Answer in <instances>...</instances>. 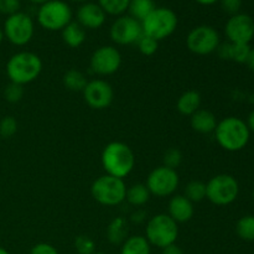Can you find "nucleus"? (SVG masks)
<instances>
[{
	"instance_id": "nucleus-35",
	"label": "nucleus",
	"mask_w": 254,
	"mask_h": 254,
	"mask_svg": "<svg viewBox=\"0 0 254 254\" xmlns=\"http://www.w3.org/2000/svg\"><path fill=\"white\" fill-rule=\"evenodd\" d=\"M21 7V0H0V14L6 15H14L20 11Z\"/></svg>"
},
{
	"instance_id": "nucleus-23",
	"label": "nucleus",
	"mask_w": 254,
	"mask_h": 254,
	"mask_svg": "<svg viewBox=\"0 0 254 254\" xmlns=\"http://www.w3.org/2000/svg\"><path fill=\"white\" fill-rule=\"evenodd\" d=\"M150 196L151 193L145 184H134L127 188L126 201L134 207H140L150 200Z\"/></svg>"
},
{
	"instance_id": "nucleus-16",
	"label": "nucleus",
	"mask_w": 254,
	"mask_h": 254,
	"mask_svg": "<svg viewBox=\"0 0 254 254\" xmlns=\"http://www.w3.org/2000/svg\"><path fill=\"white\" fill-rule=\"evenodd\" d=\"M76 21L86 30H96L104 25L107 14L97 2L87 1L78 7Z\"/></svg>"
},
{
	"instance_id": "nucleus-3",
	"label": "nucleus",
	"mask_w": 254,
	"mask_h": 254,
	"mask_svg": "<svg viewBox=\"0 0 254 254\" xmlns=\"http://www.w3.org/2000/svg\"><path fill=\"white\" fill-rule=\"evenodd\" d=\"M42 71V61L40 56L30 51H20L14 54L6 62V74L10 82L29 84L39 78Z\"/></svg>"
},
{
	"instance_id": "nucleus-47",
	"label": "nucleus",
	"mask_w": 254,
	"mask_h": 254,
	"mask_svg": "<svg viewBox=\"0 0 254 254\" xmlns=\"http://www.w3.org/2000/svg\"><path fill=\"white\" fill-rule=\"evenodd\" d=\"M94 254H106V253H104V252H97V251H96V253H94Z\"/></svg>"
},
{
	"instance_id": "nucleus-27",
	"label": "nucleus",
	"mask_w": 254,
	"mask_h": 254,
	"mask_svg": "<svg viewBox=\"0 0 254 254\" xmlns=\"http://www.w3.org/2000/svg\"><path fill=\"white\" fill-rule=\"evenodd\" d=\"M236 233L238 237L247 242L254 241V216L246 215L236 223Z\"/></svg>"
},
{
	"instance_id": "nucleus-28",
	"label": "nucleus",
	"mask_w": 254,
	"mask_h": 254,
	"mask_svg": "<svg viewBox=\"0 0 254 254\" xmlns=\"http://www.w3.org/2000/svg\"><path fill=\"white\" fill-rule=\"evenodd\" d=\"M129 2L130 0H97V4L104 10L107 15L117 17L128 11Z\"/></svg>"
},
{
	"instance_id": "nucleus-18",
	"label": "nucleus",
	"mask_w": 254,
	"mask_h": 254,
	"mask_svg": "<svg viewBox=\"0 0 254 254\" xmlns=\"http://www.w3.org/2000/svg\"><path fill=\"white\" fill-rule=\"evenodd\" d=\"M252 47L248 44H235V42H223L217 49L218 56L226 61H233L237 64H247Z\"/></svg>"
},
{
	"instance_id": "nucleus-6",
	"label": "nucleus",
	"mask_w": 254,
	"mask_h": 254,
	"mask_svg": "<svg viewBox=\"0 0 254 254\" xmlns=\"http://www.w3.org/2000/svg\"><path fill=\"white\" fill-rule=\"evenodd\" d=\"M91 193L92 197L99 205L113 207L126 201L127 185L123 179L114 178L106 174L93 181L91 186Z\"/></svg>"
},
{
	"instance_id": "nucleus-40",
	"label": "nucleus",
	"mask_w": 254,
	"mask_h": 254,
	"mask_svg": "<svg viewBox=\"0 0 254 254\" xmlns=\"http://www.w3.org/2000/svg\"><path fill=\"white\" fill-rule=\"evenodd\" d=\"M246 123H247V127H248V129H250L251 133H254V109L250 113V116H248L247 122H246Z\"/></svg>"
},
{
	"instance_id": "nucleus-5",
	"label": "nucleus",
	"mask_w": 254,
	"mask_h": 254,
	"mask_svg": "<svg viewBox=\"0 0 254 254\" xmlns=\"http://www.w3.org/2000/svg\"><path fill=\"white\" fill-rule=\"evenodd\" d=\"M179 237V225L168 215L159 213L148 221L145 227V238L150 246L164 250L174 245Z\"/></svg>"
},
{
	"instance_id": "nucleus-7",
	"label": "nucleus",
	"mask_w": 254,
	"mask_h": 254,
	"mask_svg": "<svg viewBox=\"0 0 254 254\" xmlns=\"http://www.w3.org/2000/svg\"><path fill=\"white\" fill-rule=\"evenodd\" d=\"M72 9L64 0H50L40 5L37 22L47 31H62L72 21Z\"/></svg>"
},
{
	"instance_id": "nucleus-22",
	"label": "nucleus",
	"mask_w": 254,
	"mask_h": 254,
	"mask_svg": "<svg viewBox=\"0 0 254 254\" xmlns=\"http://www.w3.org/2000/svg\"><path fill=\"white\" fill-rule=\"evenodd\" d=\"M128 223L123 217H116L107 227V240L112 245H123L128 238Z\"/></svg>"
},
{
	"instance_id": "nucleus-41",
	"label": "nucleus",
	"mask_w": 254,
	"mask_h": 254,
	"mask_svg": "<svg viewBox=\"0 0 254 254\" xmlns=\"http://www.w3.org/2000/svg\"><path fill=\"white\" fill-rule=\"evenodd\" d=\"M247 64L248 67H250L251 71L254 72V47H252V50H251L250 57H248L247 60Z\"/></svg>"
},
{
	"instance_id": "nucleus-31",
	"label": "nucleus",
	"mask_w": 254,
	"mask_h": 254,
	"mask_svg": "<svg viewBox=\"0 0 254 254\" xmlns=\"http://www.w3.org/2000/svg\"><path fill=\"white\" fill-rule=\"evenodd\" d=\"M24 86L10 82L4 88V98L9 103H19L24 97Z\"/></svg>"
},
{
	"instance_id": "nucleus-25",
	"label": "nucleus",
	"mask_w": 254,
	"mask_h": 254,
	"mask_svg": "<svg viewBox=\"0 0 254 254\" xmlns=\"http://www.w3.org/2000/svg\"><path fill=\"white\" fill-rule=\"evenodd\" d=\"M62 82H64V86L71 92H83L87 83H88L87 77L84 76V73H82L81 71L74 68L68 69V71L64 74Z\"/></svg>"
},
{
	"instance_id": "nucleus-30",
	"label": "nucleus",
	"mask_w": 254,
	"mask_h": 254,
	"mask_svg": "<svg viewBox=\"0 0 254 254\" xmlns=\"http://www.w3.org/2000/svg\"><path fill=\"white\" fill-rule=\"evenodd\" d=\"M136 47H138L140 54L144 55V56H153L158 51L159 41H156L153 37L146 36V35L143 34V36L136 42Z\"/></svg>"
},
{
	"instance_id": "nucleus-8",
	"label": "nucleus",
	"mask_w": 254,
	"mask_h": 254,
	"mask_svg": "<svg viewBox=\"0 0 254 254\" xmlns=\"http://www.w3.org/2000/svg\"><path fill=\"white\" fill-rule=\"evenodd\" d=\"M240 195V184L230 174H218L206 184V198L216 206H227Z\"/></svg>"
},
{
	"instance_id": "nucleus-1",
	"label": "nucleus",
	"mask_w": 254,
	"mask_h": 254,
	"mask_svg": "<svg viewBox=\"0 0 254 254\" xmlns=\"http://www.w3.org/2000/svg\"><path fill=\"white\" fill-rule=\"evenodd\" d=\"M101 160L107 175L123 180L133 171L135 165L133 150L123 141H112L107 144L102 151Z\"/></svg>"
},
{
	"instance_id": "nucleus-38",
	"label": "nucleus",
	"mask_w": 254,
	"mask_h": 254,
	"mask_svg": "<svg viewBox=\"0 0 254 254\" xmlns=\"http://www.w3.org/2000/svg\"><path fill=\"white\" fill-rule=\"evenodd\" d=\"M161 254H185V253H184V251L181 250L176 243H174V245L168 246V247L164 248L163 253Z\"/></svg>"
},
{
	"instance_id": "nucleus-13",
	"label": "nucleus",
	"mask_w": 254,
	"mask_h": 254,
	"mask_svg": "<svg viewBox=\"0 0 254 254\" xmlns=\"http://www.w3.org/2000/svg\"><path fill=\"white\" fill-rule=\"evenodd\" d=\"M122 64V55L114 46H101L92 54L89 67L93 73L98 76H111L114 74Z\"/></svg>"
},
{
	"instance_id": "nucleus-20",
	"label": "nucleus",
	"mask_w": 254,
	"mask_h": 254,
	"mask_svg": "<svg viewBox=\"0 0 254 254\" xmlns=\"http://www.w3.org/2000/svg\"><path fill=\"white\" fill-rule=\"evenodd\" d=\"M201 107V94L195 89L186 91L179 97L176 102V109L183 116L191 117Z\"/></svg>"
},
{
	"instance_id": "nucleus-44",
	"label": "nucleus",
	"mask_w": 254,
	"mask_h": 254,
	"mask_svg": "<svg viewBox=\"0 0 254 254\" xmlns=\"http://www.w3.org/2000/svg\"><path fill=\"white\" fill-rule=\"evenodd\" d=\"M5 37H4V32H2V29L1 27H0V45H1V42H2V40H4Z\"/></svg>"
},
{
	"instance_id": "nucleus-14",
	"label": "nucleus",
	"mask_w": 254,
	"mask_h": 254,
	"mask_svg": "<svg viewBox=\"0 0 254 254\" xmlns=\"http://www.w3.org/2000/svg\"><path fill=\"white\" fill-rule=\"evenodd\" d=\"M226 37L235 44H251L254 37V20L248 14L232 15L225 25Z\"/></svg>"
},
{
	"instance_id": "nucleus-46",
	"label": "nucleus",
	"mask_w": 254,
	"mask_h": 254,
	"mask_svg": "<svg viewBox=\"0 0 254 254\" xmlns=\"http://www.w3.org/2000/svg\"><path fill=\"white\" fill-rule=\"evenodd\" d=\"M69 1H73V2H82V4H83V2H87V1H88V0H69Z\"/></svg>"
},
{
	"instance_id": "nucleus-11",
	"label": "nucleus",
	"mask_w": 254,
	"mask_h": 254,
	"mask_svg": "<svg viewBox=\"0 0 254 254\" xmlns=\"http://www.w3.org/2000/svg\"><path fill=\"white\" fill-rule=\"evenodd\" d=\"M179 184H180V178L178 171L161 165L149 174L145 185L151 195L156 197H168L175 193Z\"/></svg>"
},
{
	"instance_id": "nucleus-34",
	"label": "nucleus",
	"mask_w": 254,
	"mask_h": 254,
	"mask_svg": "<svg viewBox=\"0 0 254 254\" xmlns=\"http://www.w3.org/2000/svg\"><path fill=\"white\" fill-rule=\"evenodd\" d=\"M17 131V122L14 117L6 116L0 121V136L9 139L14 136Z\"/></svg>"
},
{
	"instance_id": "nucleus-36",
	"label": "nucleus",
	"mask_w": 254,
	"mask_h": 254,
	"mask_svg": "<svg viewBox=\"0 0 254 254\" xmlns=\"http://www.w3.org/2000/svg\"><path fill=\"white\" fill-rule=\"evenodd\" d=\"M220 2L223 11L230 14L231 16L238 14L242 7V0H220Z\"/></svg>"
},
{
	"instance_id": "nucleus-10",
	"label": "nucleus",
	"mask_w": 254,
	"mask_h": 254,
	"mask_svg": "<svg viewBox=\"0 0 254 254\" xmlns=\"http://www.w3.org/2000/svg\"><path fill=\"white\" fill-rule=\"evenodd\" d=\"M221 37L217 30L210 25H200L191 30L186 37V46L192 54L206 56L217 51Z\"/></svg>"
},
{
	"instance_id": "nucleus-29",
	"label": "nucleus",
	"mask_w": 254,
	"mask_h": 254,
	"mask_svg": "<svg viewBox=\"0 0 254 254\" xmlns=\"http://www.w3.org/2000/svg\"><path fill=\"white\" fill-rule=\"evenodd\" d=\"M185 196L191 202H201L206 198V184L200 180H192L185 186Z\"/></svg>"
},
{
	"instance_id": "nucleus-2",
	"label": "nucleus",
	"mask_w": 254,
	"mask_h": 254,
	"mask_svg": "<svg viewBox=\"0 0 254 254\" xmlns=\"http://www.w3.org/2000/svg\"><path fill=\"white\" fill-rule=\"evenodd\" d=\"M213 133L218 145L231 153L245 149L251 139V131L247 123L238 117L223 118L218 122Z\"/></svg>"
},
{
	"instance_id": "nucleus-24",
	"label": "nucleus",
	"mask_w": 254,
	"mask_h": 254,
	"mask_svg": "<svg viewBox=\"0 0 254 254\" xmlns=\"http://www.w3.org/2000/svg\"><path fill=\"white\" fill-rule=\"evenodd\" d=\"M121 254H150V243L143 236H131L122 245Z\"/></svg>"
},
{
	"instance_id": "nucleus-21",
	"label": "nucleus",
	"mask_w": 254,
	"mask_h": 254,
	"mask_svg": "<svg viewBox=\"0 0 254 254\" xmlns=\"http://www.w3.org/2000/svg\"><path fill=\"white\" fill-rule=\"evenodd\" d=\"M86 29H83L77 21H71L62 30V40L71 49L82 46L86 41Z\"/></svg>"
},
{
	"instance_id": "nucleus-39",
	"label": "nucleus",
	"mask_w": 254,
	"mask_h": 254,
	"mask_svg": "<svg viewBox=\"0 0 254 254\" xmlns=\"http://www.w3.org/2000/svg\"><path fill=\"white\" fill-rule=\"evenodd\" d=\"M145 217L146 213L144 212V211L138 210L136 212H134L133 215H131V221H133L134 223H143L144 221H145Z\"/></svg>"
},
{
	"instance_id": "nucleus-19",
	"label": "nucleus",
	"mask_w": 254,
	"mask_h": 254,
	"mask_svg": "<svg viewBox=\"0 0 254 254\" xmlns=\"http://www.w3.org/2000/svg\"><path fill=\"white\" fill-rule=\"evenodd\" d=\"M217 119L216 116L211 111L207 109H198L197 112L190 117L191 128L195 131L201 134L213 133L217 127Z\"/></svg>"
},
{
	"instance_id": "nucleus-48",
	"label": "nucleus",
	"mask_w": 254,
	"mask_h": 254,
	"mask_svg": "<svg viewBox=\"0 0 254 254\" xmlns=\"http://www.w3.org/2000/svg\"><path fill=\"white\" fill-rule=\"evenodd\" d=\"M252 195H253V200H254V189H253V193H252Z\"/></svg>"
},
{
	"instance_id": "nucleus-32",
	"label": "nucleus",
	"mask_w": 254,
	"mask_h": 254,
	"mask_svg": "<svg viewBox=\"0 0 254 254\" xmlns=\"http://www.w3.org/2000/svg\"><path fill=\"white\" fill-rule=\"evenodd\" d=\"M74 248L78 254H94L96 253V243L88 236L81 235L74 240Z\"/></svg>"
},
{
	"instance_id": "nucleus-12",
	"label": "nucleus",
	"mask_w": 254,
	"mask_h": 254,
	"mask_svg": "<svg viewBox=\"0 0 254 254\" xmlns=\"http://www.w3.org/2000/svg\"><path fill=\"white\" fill-rule=\"evenodd\" d=\"M109 35L112 41L121 46L136 45L139 39L143 36L141 22L130 15H121L112 24Z\"/></svg>"
},
{
	"instance_id": "nucleus-45",
	"label": "nucleus",
	"mask_w": 254,
	"mask_h": 254,
	"mask_svg": "<svg viewBox=\"0 0 254 254\" xmlns=\"http://www.w3.org/2000/svg\"><path fill=\"white\" fill-rule=\"evenodd\" d=\"M0 254H10L9 252H7L6 250H5V248H2V247H0Z\"/></svg>"
},
{
	"instance_id": "nucleus-9",
	"label": "nucleus",
	"mask_w": 254,
	"mask_h": 254,
	"mask_svg": "<svg viewBox=\"0 0 254 254\" xmlns=\"http://www.w3.org/2000/svg\"><path fill=\"white\" fill-rule=\"evenodd\" d=\"M4 37L14 46H25L34 37V20L26 12L19 11L6 17L2 26Z\"/></svg>"
},
{
	"instance_id": "nucleus-17",
	"label": "nucleus",
	"mask_w": 254,
	"mask_h": 254,
	"mask_svg": "<svg viewBox=\"0 0 254 254\" xmlns=\"http://www.w3.org/2000/svg\"><path fill=\"white\" fill-rule=\"evenodd\" d=\"M193 213H195L193 203L184 195H174L169 201L168 215L178 225L189 222L193 217Z\"/></svg>"
},
{
	"instance_id": "nucleus-4",
	"label": "nucleus",
	"mask_w": 254,
	"mask_h": 254,
	"mask_svg": "<svg viewBox=\"0 0 254 254\" xmlns=\"http://www.w3.org/2000/svg\"><path fill=\"white\" fill-rule=\"evenodd\" d=\"M179 19L174 10L169 7H155L141 21L143 34L155 39L156 41L171 36L178 29Z\"/></svg>"
},
{
	"instance_id": "nucleus-33",
	"label": "nucleus",
	"mask_w": 254,
	"mask_h": 254,
	"mask_svg": "<svg viewBox=\"0 0 254 254\" xmlns=\"http://www.w3.org/2000/svg\"><path fill=\"white\" fill-rule=\"evenodd\" d=\"M164 166L176 170L183 163V154L178 148H170L164 153L163 156Z\"/></svg>"
},
{
	"instance_id": "nucleus-26",
	"label": "nucleus",
	"mask_w": 254,
	"mask_h": 254,
	"mask_svg": "<svg viewBox=\"0 0 254 254\" xmlns=\"http://www.w3.org/2000/svg\"><path fill=\"white\" fill-rule=\"evenodd\" d=\"M155 7L154 0H130L128 11L131 17L141 22Z\"/></svg>"
},
{
	"instance_id": "nucleus-43",
	"label": "nucleus",
	"mask_w": 254,
	"mask_h": 254,
	"mask_svg": "<svg viewBox=\"0 0 254 254\" xmlns=\"http://www.w3.org/2000/svg\"><path fill=\"white\" fill-rule=\"evenodd\" d=\"M29 1L34 2V4H39V5H42V4H45V2L50 1V0H29Z\"/></svg>"
},
{
	"instance_id": "nucleus-42",
	"label": "nucleus",
	"mask_w": 254,
	"mask_h": 254,
	"mask_svg": "<svg viewBox=\"0 0 254 254\" xmlns=\"http://www.w3.org/2000/svg\"><path fill=\"white\" fill-rule=\"evenodd\" d=\"M197 4L200 5H203V6H210V5H213L216 4V2H218L220 0H195Z\"/></svg>"
},
{
	"instance_id": "nucleus-37",
	"label": "nucleus",
	"mask_w": 254,
	"mask_h": 254,
	"mask_svg": "<svg viewBox=\"0 0 254 254\" xmlns=\"http://www.w3.org/2000/svg\"><path fill=\"white\" fill-rule=\"evenodd\" d=\"M30 254H60L59 251L50 243H37L31 248Z\"/></svg>"
},
{
	"instance_id": "nucleus-15",
	"label": "nucleus",
	"mask_w": 254,
	"mask_h": 254,
	"mask_svg": "<svg viewBox=\"0 0 254 254\" xmlns=\"http://www.w3.org/2000/svg\"><path fill=\"white\" fill-rule=\"evenodd\" d=\"M83 98L87 106L92 109L102 111L108 108L114 98V91L111 84L103 79L88 81L86 88L83 89Z\"/></svg>"
}]
</instances>
